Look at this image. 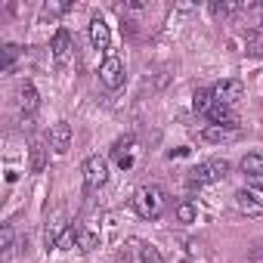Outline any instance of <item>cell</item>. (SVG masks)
I'll return each mask as SVG.
<instances>
[{
	"label": "cell",
	"instance_id": "cell-27",
	"mask_svg": "<svg viewBox=\"0 0 263 263\" xmlns=\"http://www.w3.org/2000/svg\"><path fill=\"white\" fill-rule=\"evenodd\" d=\"M260 28H263V19H260Z\"/></svg>",
	"mask_w": 263,
	"mask_h": 263
},
{
	"label": "cell",
	"instance_id": "cell-12",
	"mask_svg": "<svg viewBox=\"0 0 263 263\" xmlns=\"http://www.w3.org/2000/svg\"><path fill=\"white\" fill-rule=\"evenodd\" d=\"M238 167L245 171V177H248V180L263 177V155H260V152H251V155H245V158H241V164H238Z\"/></svg>",
	"mask_w": 263,
	"mask_h": 263
},
{
	"label": "cell",
	"instance_id": "cell-13",
	"mask_svg": "<svg viewBox=\"0 0 263 263\" xmlns=\"http://www.w3.org/2000/svg\"><path fill=\"white\" fill-rule=\"evenodd\" d=\"M19 96H22V108H25V115H34L37 111V105H41V96H37V90H34V84H22V90H19Z\"/></svg>",
	"mask_w": 263,
	"mask_h": 263
},
{
	"label": "cell",
	"instance_id": "cell-24",
	"mask_svg": "<svg viewBox=\"0 0 263 263\" xmlns=\"http://www.w3.org/2000/svg\"><path fill=\"white\" fill-rule=\"evenodd\" d=\"M232 10H238L235 4H220V0H214V4H211V13L214 16H229Z\"/></svg>",
	"mask_w": 263,
	"mask_h": 263
},
{
	"label": "cell",
	"instance_id": "cell-10",
	"mask_svg": "<svg viewBox=\"0 0 263 263\" xmlns=\"http://www.w3.org/2000/svg\"><path fill=\"white\" fill-rule=\"evenodd\" d=\"M208 118H211L217 127H226V130H238V115H235V108H232V105L214 102V105H211V111H208Z\"/></svg>",
	"mask_w": 263,
	"mask_h": 263
},
{
	"label": "cell",
	"instance_id": "cell-15",
	"mask_svg": "<svg viewBox=\"0 0 263 263\" xmlns=\"http://www.w3.org/2000/svg\"><path fill=\"white\" fill-rule=\"evenodd\" d=\"M214 102H217V99H214V90H195V93H192V108H195L198 115H208Z\"/></svg>",
	"mask_w": 263,
	"mask_h": 263
},
{
	"label": "cell",
	"instance_id": "cell-21",
	"mask_svg": "<svg viewBox=\"0 0 263 263\" xmlns=\"http://www.w3.org/2000/svg\"><path fill=\"white\" fill-rule=\"evenodd\" d=\"M140 260L143 263H164V257H161V251L155 245H143L140 248Z\"/></svg>",
	"mask_w": 263,
	"mask_h": 263
},
{
	"label": "cell",
	"instance_id": "cell-9",
	"mask_svg": "<svg viewBox=\"0 0 263 263\" xmlns=\"http://www.w3.org/2000/svg\"><path fill=\"white\" fill-rule=\"evenodd\" d=\"M235 208H238V214H245V217H263V201H260V195L251 192V189H238V192H235Z\"/></svg>",
	"mask_w": 263,
	"mask_h": 263
},
{
	"label": "cell",
	"instance_id": "cell-7",
	"mask_svg": "<svg viewBox=\"0 0 263 263\" xmlns=\"http://www.w3.org/2000/svg\"><path fill=\"white\" fill-rule=\"evenodd\" d=\"M47 140H50V149H53L56 155H65V152H68V146H71V127H68L65 121H56V124L50 127Z\"/></svg>",
	"mask_w": 263,
	"mask_h": 263
},
{
	"label": "cell",
	"instance_id": "cell-1",
	"mask_svg": "<svg viewBox=\"0 0 263 263\" xmlns=\"http://www.w3.org/2000/svg\"><path fill=\"white\" fill-rule=\"evenodd\" d=\"M134 208H137L140 217L158 220V217L164 214V208H167V195H164L158 186H140V189L134 192Z\"/></svg>",
	"mask_w": 263,
	"mask_h": 263
},
{
	"label": "cell",
	"instance_id": "cell-22",
	"mask_svg": "<svg viewBox=\"0 0 263 263\" xmlns=\"http://www.w3.org/2000/svg\"><path fill=\"white\" fill-rule=\"evenodd\" d=\"M16 56H19V47H16V44H7V47H4V71H10V68H13Z\"/></svg>",
	"mask_w": 263,
	"mask_h": 263
},
{
	"label": "cell",
	"instance_id": "cell-14",
	"mask_svg": "<svg viewBox=\"0 0 263 263\" xmlns=\"http://www.w3.org/2000/svg\"><path fill=\"white\" fill-rule=\"evenodd\" d=\"M201 140H208V143H229V140H235V130H226V127L211 124V127L201 130Z\"/></svg>",
	"mask_w": 263,
	"mask_h": 263
},
{
	"label": "cell",
	"instance_id": "cell-19",
	"mask_svg": "<svg viewBox=\"0 0 263 263\" xmlns=\"http://www.w3.org/2000/svg\"><path fill=\"white\" fill-rule=\"evenodd\" d=\"M62 232H65V226H62V223H47V229H44V241H47V248H56Z\"/></svg>",
	"mask_w": 263,
	"mask_h": 263
},
{
	"label": "cell",
	"instance_id": "cell-5",
	"mask_svg": "<svg viewBox=\"0 0 263 263\" xmlns=\"http://www.w3.org/2000/svg\"><path fill=\"white\" fill-rule=\"evenodd\" d=\"M241 96H245V84L235 81V78H223V81L214 84V99L223 102V105L235 108V102H241Z\"/></svg>",
	"mask_w": 263,
	"mask_h": 263
},
{
	"label": "cell",
	"instance_id": "cell-25",
	"mask_svg": "<svg viewBox=\"0 0 263 263\" xmlns=\"http://www.w3.org/2000/svg\"><path fill=\"white\" fill-rule=\"evenodd\" d=\"M68 10H71V4H47L44 7L47 16H59V13H68Z\"/></svg>",
	"mask_w": 263,
	"mask_h": 263
},
{
	"label": "cell",
	"instance_id": "cell-17",
	"mask_svg": "<svg viewBox=\"0 0 263 263\" xmlns=\"http://www.w3.org/2000/svg\"><path fill=\"white\" fill-rule=\"evenodd\" d=\"M96 248H99V235L90 232V229H78V251L90 254V251H96Z\"/></svg>",
	"mask_w": 263,
	"mask_h": 263
},
{
	"label": "cell",
	"instance_id": "cell-20",
	"mask_svg": "<svg viewBox=\"0 0 263 263\" xmlns=\"http://www.w3.org/2000/svg\"><path fill=\"white\" fill-rule=\"evenodd\" d=\"M195 217H198V211H195V204H192V201L177 204V220H180V223H192Z\"/></svg>",
	"mask_w": 263,
	"mask_h": 263
},
{
	"label": "cell",
	"instance_id": "cell-18",
	"mask_svg": "<svg viewBox=\"0 0 263 263\" xmlns=\"http://www.w3.org/2000/svg\"><path fill=\"white\" fill-rule=\"evenodd\" d=\"M78 229L81 226H65V232L59 235V251H71V248H78Z\"/></svg>",
	"mask_w": 263,
	"mask_h": 263
},
{
	"label": "cell",
	"instance_id": "cell-11",
	"mask_svg": "<svg viewBox=\"0 0 263 263\" xmlns=\"http://www.w3.org/2000/svg\"><path fill=\"white\" fill-rule=\"evenodd\" d=\"M134 146H137V140L134 137H124V140H118L115 143V149H111V158L118 161V167H130L134 164Z\"/></svg>",
	"mask_w": 263,
	"mask_h": 263
},
{
	"label": "cell",
	"instance_id": "cell-26",
	"mask_svg": "<svg viewBox=\"0 0 263 263\" xmlns=\"http://www.w3.org/2000/svg\"><path fill=\"white\" fill-rule=\"evenodd\" d=\"M248 47H251V53H254V56H260V53H263V41H260L257 34H248Z\"/></svg>",
	"mask_w": 263,
	"mask_h": 263
},
{
	"label": "cell",
	"instance_id": "cell-4",
	"mask_svg": "<svg viewBox=\"0 0 263 263\" xmlns=\"http://www.w3.org/2000/svg\"><path fill=\"white\" fill-rule=\"evenodd\" d=\"M99 81L105 90H118L124 84V62L118 56H105L102 65H99Z\"/></svg>",
	"mask_w": 263,
	"mask_h": 263
},
{
	"label": "cell",
	"instance_id": "cell-6",
	"mask_svg": "<svg viewBox=\"0 0 263 263\" xmlns=\"http://www.w3.org/2000/svg\"><path fill=\"white\" fill-rule=\"evenodd\" d=\"M71 50H74L71 34H68L65 28H59L56 37H53V62H56V68H65V65L71 62Z\"/></svg>",
	"mask_w": 263,
	"mask_h": 263
},
{
	"label": "cell",
	"instance_id": "cell-2",
	"mask_svg": "<svg viewBox=\"0 0 263 263\" xmlns=\"http://www.w3.org/2000/svg\"><path fill=\"white\" fill-rule=\"evenodd\" d=\"M81 174H84V189H87V192H96V189H102V186L108 183V161H105L102 155H90V158L84 161Z\"/></svg>",
	"mask_w": 263,
	"mask_h": 263
},
{
	"label": "cell",
	"instance_id": "cell-3",
	"mask_svg": "<svg viewBox=\"0 0 263 263\" xmlns=\"http://www.w3.org/2000/svg\"><path fill=\"white\" fill-rule=\"evenodd\" d=\"M226 174H229V161L211 158V161H201V164L189 174V183H192V186H211V183L223 180Z\"/></svg>",
	"mask_w": 263,
	"mask_h": 263
},
{
	"label": "cell",
	"instance_id": "cell-16",
	"mask_svg": "<svg viewBox=\"0 0 263 263\" xmlns=\"http://www.w3.org/2000/svg\"><path fill=\"white\" fill-rule=\"evenodd\" d=\"M28 155H31V174H44L47 171V149L41 143H31Z\"/></svg>",
	"mask_w": 263,
	"mask_h": 263
},
{
	"label": "cell",
	"instance_id": "cell-23",
	"mask_svg": "<svg viewBox=\"0 0 263 263\" xmlns=\"http://www.w3.org/2000/svg\"><path fill=\"white\" fill-rule=\"evenodd\" d=\"M0 248H4V257L13 254V229L10 226H4V232H0Z\"/></svg>",
	"mask_w": 263,
	"mask_h": 263
},
{
	"label": "cell",
	"instance_id": "cell-8",
	"mask_svg": "<svg viewBox=\"0 0 263 263\" xmlns=\"http://www.w3.org/2000/svg\"><path fill=\"white\" fill-rule=\"evenodd\" d=\"M90 44L99 53H108V47H111V31H108V25H105L102 16H93L90 19Z\"/></svg>",
	"mask_w": 263,
	"mask_h": 263
}]
</instances>
